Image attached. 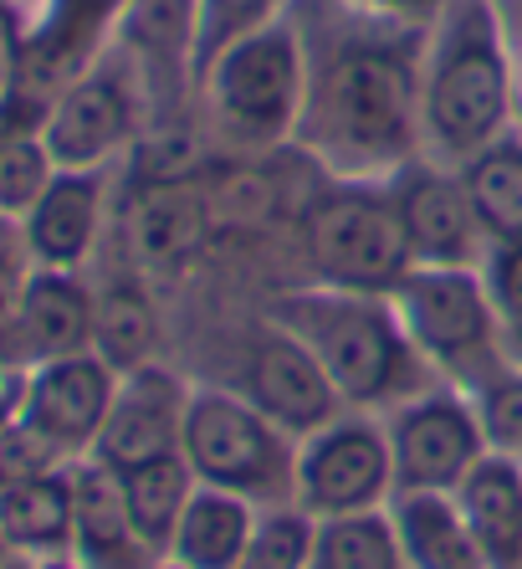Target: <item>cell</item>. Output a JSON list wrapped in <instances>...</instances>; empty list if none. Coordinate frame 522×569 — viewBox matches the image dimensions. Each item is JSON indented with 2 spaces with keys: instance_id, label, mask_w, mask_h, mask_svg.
I'll list each match as a JSON object with an SVG mask.
<instances>
[{
  "instance_id": "obj_28",
  "label": "cell",
  "mask_w": 522,
  "mask_h": 569,
  "mask_svg": "<svg viewBox=\"0 0 522 569\" xmlns=\"http://www.w3.org/2000/svg\"><path fill=\"white\" fill-rule=\"evenodd\" d=\"M313 569H405L390 508H369V513H349V518H318Z\"/></svg>"
},
{
  "instance_id": "obj_11",
  "label": "cell",
  "mask_w": 522,
  "mask_h": 569,
  "mask_svg": "<svg viewBox=\"0 0 522 569\" xmlns=\"http://www.w3.org/2000/svg\"><path fill=\"white\" fill-rule=\"evenodd\" d=\"M241 396L257 406L272 426H282L292 441L323 431L343 416V396L313 359V349L282 323H261L241 355Z\"/></svg>"
},
{
  "instance_id": "obj_9",
  "label": "cell",
  "mask_w": 522,
  "mask_h": 569,
  "mask_svg": "<svg viewBox=\"0 0 522 569\" xmlns=\"http://www.w3.org/2000/svg\"><path fill=\"white\" fill-rule=\"evenodd\" d=\"M394 498L390 437L379 421L339 416L323 431L298 441V472H292V503L313 518H349L384 508Z\"/></svg>"
},
{
  "instance_id": "obj_2",
  "label": "cell",
  "mask_w": 522,
  "mask_h": 569,
  "mask_svg": "<svg viewBox=\"0 0 522 569\" xmlns=\"http://www.w3.org/2000/svg\"><path fill=\"white\" fill-rule=\"evenodd\" d=\"M518 62L496 0H451L425 41L420 78V149L461 170L471 154L518 129Z\"/></svg>"
},
{
  "instance_id": "obj_22",
  "label": "cell",
  "mask_w": 522,
  "mask_h": 569,
  "mask_svg": "<svg viewBox=\"0 0 522 569\" xmlns=\"http://www.w3.org/2000/svg\"><path fill=\"white\" fill-rule=\"evenodd\" d=\"M0 539L11 555H72V467L0 488Z\"/></svg>"
},
{
  "instance_id": "obj_34",
  "label": "cell",
  "mask_w": 522,
  "mask_h": 569,
  "mask_svg": "<svg viewBox=\"0 0 522 569\" xmlns=\"http://www.w3.org/2000/svg\"><path fill=\"white\" fill-rule=\"evenodd\" d=\"M27 31H31V16L16 0H0V103L27 78Z\"/></svg>"
},
{
  "instance_id": "obj_32",
  "label": "cell",
  "mask_w": 522,
  "mask_h": 569,
  "mask_svg": "<svg viewBox=\"0 0 522 569\" xmlns=\"http://www.w3.org/2000/svg\"><path fill=\"white\" fill-rule=\"evenodd\" d=\"M57 467H72V462H67L41 431H31V426L16 416V426L0 437V488H6V482H27V477H41V472H57Z\"/></svg>"
},
{
  "instance_id": "obj_6",
  "label": "cell",
  "mask_w": 522,
  "mask_h": 569,
  "mask_svg": "<svg viewBox=\"0 0 522 569\" xmlns=\"http://www.w3.org/2000/svg\"><path fill=\"white\" fill-rule=\"evenodd\" d=\"M302 262L308 278L343 292H390L415 257L390 186L333 180L302 211Z\"/></svg>"
},
{
  "instance_id": "obj_25",
  "label": "cell",
  "mask_w": 522,
  "mask_h": 569,
  "mask_svg": "<svg viewBox=\"0 0 522 569\" xmlns=\"http://www.w3.org/2000/svg\"><path fill=\"white\" fill-rule=\"evenodd\" d=\"M257 513L261 508L247 503V498H235V492L195 488L164 559H174L184 569H235L251 529H257Z\"/></svg>"
},
{
  "instance_id": "obj_36",
  "label": "cell",
  "mask_w": 522,
  "mask_h": 569,
  "mask_svg": "<svg viewBox=\"0 0 522 569\" xmlns=\"http://www.w3.org/2000/svg\"><path fill=\"white\" fill-rule=\"evenodd\" d=\"M16 416H21V370L0 365V437L16 426Z\"/></svg>"
},
{
  "instance_id": "obj_4",
  "label": "cell",
  "mask_w": 522,
  "mask_h": 569,
  "mask_svg": "<svg viewBox=\"0 0 522 569\" xmlns=\"http://www.w3.org/2000/svg\"><path fill=\"white\" fill-rule=\"evenodd\" d=\"M384 298L415 355L441 370L445 385L461 396L512 365L508 323L486 292L482 267H410Z\"/></svg>"
},
{
  "instance_id": "obj_3",
  "label": "cell",
  "mask_w": 522,
  "mask_h": 569,
  "mask_svg": "<svg viewBox=\"0 0 522 569\" xmlns=\"http://www.w3.org/2000/svg\"><path fill=\"white\" fill-rule=\"evenodd\" d=\"M267 318L313 349L343 406H390V400L400 406L420 396L425 359L405 339L384 292H343L313 282L302 292L272 298Z\"/></svg>"
},
{
  "instance_id": "obj_35",
  "label": "cell",
  "mask_w": 522,
  "mask_h": 569,
  "mask_svg": "<svg viewBox=\"0 0 522 569\" xmlns=\"http://www.w3.org/2000/svg\"><path fill=\"white\" fill-rule=\"evenodd\" d=\"M333 6L369 16V21H384V27H415V31H431L451 11V0H333Z\"/></svg>"
},
{
  "instance_id": "obj_33",
  "label": "cell",
  "mask_w": 522,
  "mask_h": 569,
  "mask_svg": "<svg viewBox=\"0 0 522 569\" xmlns=\"http://www.w3.org/2000/svg\"><path fill=\"white\" fill-rule=\"evenodd\" d=\"M482 282H486V292H492L502 323L522 318V237L518 241H496L492 252H486Z\"/></svg>"
},
{
  "instance_id": "obj_41",
  "label": "cell",
  "mask_w": 522,
  "mask_h": 569,
  "mask_svg": "<svg viewBox=\"0 0 522 569\" xmlns=\"http://www.w3.org/2000/svg\"><path fill=\"white\" fill-rule=\"evenodd\" d=\"M154 569H184V565H174V559H159V565Z\"/></svg>"
},
{
  "instance_id": "obj_26",
  "label": "cell",
  "mask_w": 522,
  "mask_h": 569,
  "mask_svg": "<svg viewBox=\"0 0 522 569\" xmlns=\"http://www.w3.org/2000/svg\"><path fill=\"white\" fill-rule=\"evenodd\" d=\"M118 482H123V503H129L133 533L164 559L184 508H190V498H195V488H200L190 462H184L180 451H170V457H154V462H139V467H129V472H118Z\"/></svg>"
},
{
  "instance_id": "obj_42",
  "label": "cell",
  "mask_w": 522,
  "mask_h": 569,
  "mask_svg": "<svg viewBox=\"0 0 522 569\" xmlns=\"http://www.w3.org/2000/svg\"><path fill=\"white\" fill-rule=\"evenodd\" d=\"M16 6H21V11H37V0H16Z\"/></svg>"
},
{
  "instance_id": "obj_44",
  "label": "cell",
  "mask_w": 522,
  "mask_h": 569,
  "mask_svg": "<svg viewBox=\"0 0 522 569\" xmlns=\"http://www.w3.org/2000/svg\"><path fill=\"white\" fill-rule=\"evenodd\" d=\"M11 226H16V221H0V237H6V231H11Z\"/></svg>"
},
{
  "instance_id": "obj_31",
  "label": "cell",
  "mask_w": 522,
  "mask_h": 569,
  "mask_svg": "<svg viewBox=\"0 0 522 569\" xmlns=\"http://www.w3.org/2000/svg\"><path fill=\"white\" fill-rule=\"evenodd\" d=\"M471 411H476L486 451L522 462V370L518 365H508L502 375L476 385V390H471Z\"/></svg>"
},
{
  "instance_id": "obj_14",
  "label": "cell",
  "mask_w": 522,
  "mask_h": 569,
  "mask_svg": "<svg viewBox=\"0 0 522 569\" xmlns=\"http://www.w3.org/2000/svg\"><path fill=\"white\" fill-rule=\"evenodd\" d=\"M215 231V206H210L205 174H159L139 180L123 211V237L139 272H180L205 252Z\"/></svg>"
},
{
  "instance_id": "obj_38",
  "label": "cell",
  "mask_w": 522,
  "mask_h": 569,
  "mask_svg": "<svg viewBox=\"0 0 522 569\" xmlns=\"http://www.w3.org/2000/svg\"><path fill=\"white\" fill-rule=\"evenodd\" d=\"M508 359L522 370V318H512V323H508Z\"/></svg>"
},
{
  "instance_id": "obj_21",
  "label": "cell",
  "mask_w": 522,
  "mask_h": 569,
  "mask_svg": "<svg viewBox=\"0 0 522 569\" xmlns=\"http://www.w3.org/2000/svg\"><path fill=\"white\" fill-rule=\"evenodd\" d=\"M384 508L400 533L405 569H492L451 492H394Z\"/></svg>"
},
{
  "instance_id": "obj_39",
  "label": "cell",
  "mask_w": 522,
  "mask_h": 569,
  "mask_svg": "<svg viewBox=\"0 0 522 569\" xmlns=\"http://www.w3.org/2000/svg\"><path fill=\"white\" fill-rule=\"evenodd\" d=\"M37 569H88L78 555H47V559H37Z\"/></svg>"
},
{
  "instance_id": "obj_13",
  "label": "cell",
  "mask_w": 522,
  "mask_h": 569,
  "mask_svg": "<svg viewBox=\"0 0 522 569\" xmlns=\"http://www.w3.org/2000/svg\"><path fill=\"white\" fill-rule=\"evenodd\" d=\"M400 221L410 237V257L415 267H482L486 262V231L476 221L461 186V170L435 164V159H415L390 180Z\"/></svg>"
},
{
  "instance_id": "obj_43",
  "label": "cell",
  "mask_w": 522,
  "mask_h": 569,
  "mask_svg": "<svg viewBox=\"0 0 522 569\" xmlns=\"http://www.w3.org/2000/svg\"><path fill=\"white\" fill-rule=\"evenodd\" d=\"M0 559H11V549H6V539H0Z\"/></svg>"
},
{
  "instance_id": "obj_37",
  "label": "cell",
  "mask_w": 522,
  "mask_h": 569,
  "mask_svg": "<svg viewBox=\"0 0 522 569\" xmlns=\"http://www.w3.org/2000/svg\"><path fill=\"white\" fill-rule=\"evenodd\" d=\"M502 21H508L512 62H518V82H522V0H512V6H502Z\"/></svg>"
},
{
  "instance_id": "obj_10",
  "label": "cell",
  "mask_w": 522,
  "mask_h": 569,
  "mask_svg": "<svg viewBox=\"0 0 522 569\" xmlns=\"http://www.w3.org/2000/svg\"><path fill=\"white\" fill-rule=\"evenodd\" d=\"M384 437H390L394 492H456L461 477L486 457L471 396L451 385L400 400L384 421Z\"/></svg>"
},
{
  "instance_id": "obj_5",
  "label": "cell",
  "mask_w": 522,
  "mask_h": 569,
  "mask_svg": "<svg viewBox=\"0 0 522 569\" xmlns=\"http://www.w3.org/2000/svg\"><path fill=\"white\" fill-rule=\"evenodd\" d=\"M205 113L235 149H277L298 139L308 98V41L298 11L231 41L200 78Z\"/></svg>"
},
{
  "instance_id": "obj_1",
  "label": "cell",
  "mask_w": 522,
  "mask_h": 569,
  "mask_svg": "<svg viewBox=\"0 0 522 569\" xmlns=\"http://www.w3.org/2000/svg\"><path fill=\"white\" fill-rule=\"evenodd\" d=\"M323 31V47H308V98L292 144L328 180L390 186L405 164L425 159L420 78H425L431 31L384 27L333 0H328Z\"/></svg>"
},
{
  "instance_id": "obj_15",
  "label": "cell",
  "mask_w": 522,
  "mask_h": 569,
  "mask_svg": "<svg viewBox=\"0 0 522 569\" xmlns=\"http://www.w3.org/2000/svg\"><path fill=\"white\" fill-rule=\"evenodd\" d=\"M184 406H190V385L174 370H164L159 359L144 365V370L118 375L108 421L88 457H98L113 472L170 457V451H180V437H184Z\"/></svg>"
},
{
  "instance_id": "obj_24",
  "label": "cell",
  "mask_w": 522,
  "mask_h": 569,
  "mask_svg": "<svg viewBox=\"0 0 522 569\" xmlns=\"http://www.w3.org/2000/svg\"><path fill=\"white\" fill-rule=\"evenodd\" d=\"M159 333L164 323H159V303L144 278H113L92 288V355L113 375L154 365Z\"/></svg>"
},
{
  "instance_id": "obj_30",
  "label": "cell",
  "mask_w": 522,
  "mask_h": 569,
  "mask_svg": "<svg viewBox=\"0 0 522 569\" xmlns=\"http://www.w3.org/2000/svg\"><path fill=\"white\" fill-rule=\"evenodd\" d=\"M292 16V0H195V88L205 67L251 31Z\"/></svg>"
},
{
  "instance_id": "obj_16",
  "label": "cell",
  "mask_w": 522,
  "mask_h": 569,
  "mask_svg": "<svg viewBox=\"0 0 522 569\" xmlns=\"http://www.w3.org/2000/svg\"><path fill=\"white\" fill-rule=\"evenodd\" d=\"M123 11H129V0H37L21 88L52 108V98L67 82L82 78L98 57H108Z\"/></svg>"
},
{
  "instance_id": "obj_19",
  "label": "cell",
  "mask_w": 522,
  "mask_h": 569,
  "mask_svg": "<svg viewBox=\"0 0 522 569\" xmlns=\"http://www.w3.org/2000/svg\"><path fill=\"white\" fill-rule=\"evenodd\" d=\"M16 370H31L41 359H62L92 349V288L82 272L31 267L21 308H16Z\"/></svg>"
},
{
  "instance_id": "obj_45",
  "label": "cell",
  "mask_w": 522,
  "mask_h": 569,
  "mask_svg": "<svg viewBox=\"0 0 522 569\" xmlns=\"http://www.w3.org/2000/svg\"><path fill=\"white\" fill-rule=\"evenodd\" d=\"M496 6H512V0H496Z\"/></svg>"
},
{
  "instance_id": "obj_27",
  "label": "cell",
  "mask_w": 522,
  "mask_h": 569,
  "mask_svg": "<svg viewBox=\"0 0 522 569\" xmlns=\"http://www.w3.org/2000/svg\"><path fill=\"white\" fill-rule=\"evenodd\" d=\"M461 186L486 241H518L522 237V129H508L496 144L471 154L461 164Z\"/></svg>"
},
{
  "instance_id": "obj_17",
  "label": "cell",
  "mask_w": 522,
  "mask_h": 569,
  "mask_svg": "<svg viewBox=\"0 0 522 569\" xmlns=\"http://www.w3.org/2000/svg\"><path fill=\"white\" fill-rule=\"evenodd\" d=\"M16 231L31 267L82 272L103 237V170H57V180L16 221Z\"/></svg>"
},
{
  "instance_id": "obj_23",
  "label": "cell",
  "mask_w": 522,
  "mask_h": 569,
  "mask_svg": "<svg viewBox=\"0 0 522 569\" xmlns=\"http://www.w3.org/2000/svg\"><path fill=\"white\" fill-rule=\"evenodd\" d=\"M47 103L16 88L0 103V221H21L41 200V190L57 180V159L41 139Z\"/></svg>"
},
{
  "instance_id": "obj_29",
  "label": "cell",
  "mask_w": 522,
  "mask_h": 569,
  "mask_svg": "<svg viewBox=\"0 0 522 569\" xmlns=\"http://www.w3.org/2000/svg\"><path fill=\"white\" fill-rule=\"evenodd\" d=\"M313 549L318 518L298 503H277L257 513V529H251L235 569H313Z\"/></svg>"
},
{
  "instance_id": "obj_20",
  "label": "cell",
  "mask_w": 522,
  "mask_h": 569,
  "mask_svg": "<svg viewBox=\"0 0 522 569\" xmlns=\"http://www.w3.org/2000/svg\"><path fill=\"white\" fill-rule=\"evenodd\" d=\"M456 508L492 569H522V462L486 451L456 482Z\"/></svg>"
},
{
  "instance_id": "obj_8",
  "label": "cell",
  "mask_w": 522,
  "mask_h": 569,
  "mask_svg": "<svg viewBox=\"0 0 522 569\" xmlns=\"http://www.w3.org/2000/svg\"><path fill=\"white\" fill-rule=\"evenodd\" d=\"M139 133H144V98L113 47L82 78L67 82L41 119V139L52 149L57 170H108L123 149L139 144Z\"/></svg>"
},
{
  "instance_id": "obj_40",
  "label": "cell",
  "mask_w": 522,
  "mask_h": 569,
  "mask_svg": "<svg viewBox=\"0 0 522 569\" xmlns=\"http://www.w3.org/2000/svg\"><path fill=\"white\" fill-rule=\"evenodd\" d=\"M0 569H37V559H27V555H11V559H0Z\"/></svg>"
},
{
  "instance_id": "obj_7",
  "label": "cell",
  "mask_w": 522,
  "mask_h": 569,
  "mask_svg": "<svg viewBox=\"0 0 522 569\" xmlns=\"http://www.w3.org/2000/svg\"><path fill=\"white\" fill-rule=\"evenodd\" d=\"M180 457L190 462L200 488L235 492L257 508H277L292 498L298 447L241 390H215V385L190 390Z\"/></svg>"
},
{
  "instance_id": "obj_12",
  "label": "cell",
  "mask_w": 522,
  "mask_h": 569,
  "mask_svg": "<svg viewBox=\"0 0 522 569\" xmlns=\"http://www.w3.org/2000/svg\"><path fill=\"white\" fill-rule=\"evenodd\" d=\"M113 390L118 375L92 349L41 359V365H31L21 375V421L52 441L67 462H82L108 421Z\"/></svg>"
},
{
  "instance_id": "obj_18",
  "label": "cell",
  "mask_w": 522,
  "mask_h": 569,
  "mask_svg": "<svg viewBox=\"0 0 522 569\" xmlns=\"http://www.w3.org/2000/svg\"><path fill=\"white\" fill-rule=\"evenodd\" d=\"M72 555L88 569H154L159 555L133 533L123 482L98 457L72 462Z\"/></svg>"
}]
</instances>
